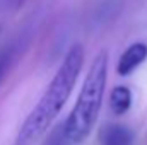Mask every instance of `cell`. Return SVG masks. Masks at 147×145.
Listing matches in <instances>:
<instances>
[{"mask_svg":"<svg viewBox=\"0 0 147 145\" xmlns=\"http://www.w3.org/2000/svg\"><path fill=\"white\" fill-rule=\"evenodd\" d=\"M84 65V48L80 44H72L65 53L57 73L43 92L41 99L33 111L24 119L22 126L16 135L14 145H33L43 133L50 128L55 118L60 114L65 103L69 101L77 79Z\"/></svg>","mask_w":147,"mask_h":145,"instance_id":"6da1fadb","label":"cell"},{"mask_svg":"<svg viewBox=\"0 0 147 145\" xmlns=\"http://www.w3.org/2000/svg\"><path fill=\"white\" fill-rule=\"evenodd\" d=\"M108 79V53L103 50L92 60L87 75L82 82L75 106L65 119V135L70 144H80L92 132L105 96Z\"/></svg>","mask_w":147,"mask_h":145,"instance_id":"7a4b0ae2","label":"cell"},{"mask_svg":"<svg viewBox=\"0 0 147 145\" xmlns=\"http://www.w3.org/2000/svg\"><path fill=\"white\" fill-rule=\"evenodd\" d=\"M146 60H147V44L140 43V41L134 43L120 55L118 63H116V72L121 77H127L137 67H140Z\"/></svg>","mask_w":147,"mask_h":145,"instance_id":"3957f363","label":"cell"},{"mask_svg":"<svg viewBox=\"0 0 147 145\" xmlns=\"http://www.w3.org/2000/svg\"><path fill=\"white\" fill-rule=\"evenodd\" d=\"M99 145H134V133L125 125L111 123L99 132Z\"/></svg>","mask_w":147,"mask_h":145,"instance_id":"277c9868","label":"cell"},{"mask_svg":"<svg viewBox=\"0 0 147 145\" xmlns=\"http://www.w3.org/2000/svg\"><path fill=\"white\" fill-rule=\"evenodd\" d=\"M110 106L115 114H125L132 108V91L125 85H116L110 94Z\"/></svg>","mask_w":147,"mask_h":145,"instance_id":"5b68a950","label":"cell"},{"mask_svg":"<svg viewBox=\"0 0 147 145\" xmlns=\"http://www.w3.org/2000/svg\"><path fill=\"white\" fill-rule=\"evenodd\" d=\"M45 145H72L69 142L67 135H65V125L57 126V128L51 132V135L48 137V140H46Z\"/></svg>","mask_w":147,"mask_h":145,"instance_id":"8992f818","label":"cell"},{"mask_svg":"<svg viewBox=\"0 0 147 145\" xmlns=\"http://www.w3.org/2000/svg\"><path fill=\"white\" fill-rule=\"evenodd\" d=\"M9 65H10V51L0 53V80L3 79V75H5V72H7Z\"/></svg>","mask_w":147,"mask_h":145,"instance_id":"52a82bcc","label":"cell"}]
</instances>
